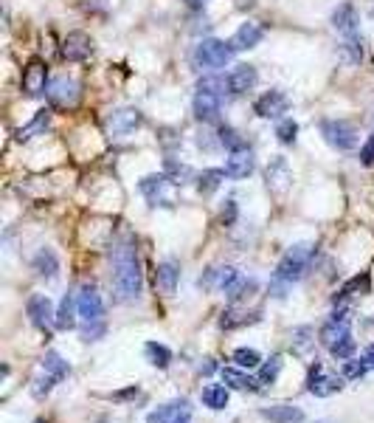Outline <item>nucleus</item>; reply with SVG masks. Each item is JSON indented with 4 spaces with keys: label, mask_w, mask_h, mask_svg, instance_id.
Returning <instances> with one entry per match:
<instances>
[{
    "label": "nucleus",
    "mask_w": 374,
    "mask_h": 423,
    "mask_svg": "<svg viewBox=\"0 0 374 423\" xmlns=\"http://www.w3.org/2000/svg\"><path fill=\"white\" fill-rule=\"evenodd\" d=\"M321 136L332 149H338V153H346V149L358 147V130H355V125L344 122V118H324Z\"/></svg>",
    "instance_id": "5"
},
{
    "label": "nucleus",
    "mask_w": 374,
    "mask_h": 423,
    "mask_svg": "<svg viewBox=\"0 0 374 423\" xmlns=\"http://www.w3.org/2000/svg\"><path fill=\"white\" fill-rule=\"evenodd\" d=\"M265 178H267V189H273V192H285V189L290 187V180H293L290 167H287V161H285L282 156L273 158V161L267 164Z\"/></svg>",
    "instance_id": "21"
},
{
    "label": "nucleus",
    "mask_w": 374,
    "mask_h": 423,
    "mask_svg": "<svg viewBox=\"0 0 374 423\" xmlns=\"http://www.w3.org/2000/svg\"><path fill=\"white\" fill-rule=\"evenodd\" d=\"M169 184H172V180L166 178V172H161V175H146V178H141L138 189L149 200V206H158V203H166V187Z\"/></svg>",
    "instance_id": "17"
},
{
    "label": "nucleus",
    "mask_w": 374,
    "mask_h": 423,
    "mask_svg": "<svg viewBox=\"0 0 374 423\" xmlns=\"http://www.w3.org/2000/svg\"><path fill=\"white\" fill-rule=\"evenodd\" d=\"M287 107H290V99L285 90H267V94H262L254 105L259 118H282L287 113Z\"/></svg>",
    "instance_id": "13"
},
{
    "label": "nucleus",
    "mask_w": 374,
    "mask_h": 423,
    "mask_svg": "<svg viewBox=\"0 0 374 423\" xmlns=\"http://www.w3.org/2000/svg\"><path fill=\"white\" fill-rule=\"evenodd\" d=\"M31 265H34L37 277H43V280H56V274H59V260L51 249H40Z\"/></svg>",
    "instance_id": "25"
},
{
    "label": "nucleus",
    "mask_w": 374,
    "mask_h": 423,
    "mask_svg": "<svg viewBox=\"0 0 374 423\" xmlns=\"http://www.w3.org/2000/svg\"><path fill=\"white\" fill-rule=\"evenodd\" d=\"M79 82L76 79H71V76H56V79H51V85H48V102H51V107H56V110H71V107H76V102H79Z\"/></svg>",
    "instance_id": "6"
},
{
    "label": "nucleus",
    "mask_w": 374,
    "mask_h": 423,
    "mask_svg": "<svg viewBox=\"0 0 374 423\" xmlns=\"http://www.w3.org/2000/svg\"><path fill=\"white\" fill-rule=\"evenodd\" d=\"M110 265H113V288L121 302H135L144 293V274H141V260L138 249L130 237L118 240L110 249Z\"/></svg>",
    "instance_id": "1"
},
{
    "label": "nucleus",
    "mask_w": 374,
    "mask_h": 423,
    "mask_svg": "<svg viewBox=\"0 0 374 423\" xmlns=\"http://www.w3.org/2000/svg\"><path fill=\"white\" fill-rule=\"evenodd\" d=\"M256 169V161H254V153L251 149H236V153L228 156L226 161V175L234 178V180H242Z\"/></svg>",
    "instance_id": "20"
},
{
    "label": "nucleus",
    "mask_w": 374,
    "mask_h": 423,
    "mask_svg": "<svg viewBox=\"0 0 374 423\" xmlns=\"http://www.w3.org/2000/svg\"><path fill=\"white\" fill-rule=\"evenodd\" d=\"M278 373H282V358L278 355H273L267 364H262V370H259V384H273L276 378H278Z\"/></svg>",
    "instance_id": "39"
},
{
    "label": "nucleus",
    "mask_w": 374,
    "mask_h": 423,
    "mask_svg": "<svg viewBox=\"0 0 374 423\" xmlns=\"http://www.w3.org/2000/svg\"><path fill=\"white\" fill-rule=\"evenodd\" d=\"M262 417H267L270 423H298L304 420V412L293 404H276L270 409H262Z\"/></svg>",
    "instance_id": "24"
},
{
    "label": "nucleus",
    "mask_w": 374,
    "mask_h": 423,
    "mask_svg": "<svg viewBox=\"0 0 374 423\" xmlns=\"http://www.w3.org/2000/svg\"><path fill=\"white\" fill-rule=\"evenodd\" d=\"M220 107H223V96L220 94H211V90L197 87L195 102H192V110L197 116V122H203V125L217 122V118H220Z\"/></svg>",
    "instance_id": "10"
},
{
    "label": "nucleus",
    "mask_w": 374,
    "mask_h": 423,
    "mask_svg": "<svg viewBox=\"0 0 374 423\" xmlns=\"http://www.w3.org/2000/svg\"><path fill=\"white\" fill-rule=\"evenodd\" d=\"M37 423H45V420H37Z\"/></svg>",
    "instance_id": "48"
},
{
    "label": "nucleus",
    "mask_w": 374,
    "mask_h": 423,
    "mask_svg": "<svg viewBox=\"0 0 374 423\" xmlns=\"http://www.w3.org/2000/svg\"><path fill=\"white\" fill-rule=\"evenodd\" d=\"M332 25L338 28L340 34L346 40H358V9L352 3H340L335 12H332Z\"/></svg>",
    "instance_id": "18"
},
{
    "label": "nucleus",
    "mask_w": 374,
    "mask_h": 423,
    "mask_svg": "<svg viewBox=\"0 0 374 423\" xmlns=\"http://www.w3.org/2000/svg\"><path fill=\"white\" fill-rule=\"evenodd\" d=\"M307 389H309V395H316V398H329V395H335V392L344 389V378H338L332 373H324L321 364H316L313 373H309Z\"/></svg>",
    "instance_id": "11"
},
{
    "label": "nucleus",
    "mask_w": 374,
    "mask_h": 423,
    "mask_svg": "<svg viewBox=\"0 0 374 423\" xmlns=\"http://www.w3.org/2000/svg\"><path fill=\"white\" fill-rule=\"evenodd\" d=\"M329 353H332L338 361H346V358H352V355H355V339L349 336V339H344V342H338V344H335Z\"/></svg>",
    "instance_id": "41"
},
{
    "label": "nucleus",
    "mask_w": 374,
    "mask_h": 423,
    "mask_svg": "<svg viewBox=\"0 0 374 423\" xmlns=\"http://www.w3.org/2000/svg\"><path fill=\"white\" fill-rule=\"evenodd\" d=\"M76 316H79V305L74 302L71 293H65V299H62V305H59V311H56L54 324H56L59 330H71V327L76 324Z\"/></svg>",
    "instance_id": "26"
},
{
    "label": "nucleus",
    "mask_w": 374,
    "mask_h": 423,
    "mask_svg": "<svg viewBox=\"0 0 374 423\" xmlns=\"http://www.w3.org/2000/svg\"><path fill=\"white\" fill-rule=\"evenodd\" d=\"M141 122H144L141 110H135V107H118V110H113V113L107 116L104 127H107V133H110L113 138H124V136L135 133V130L141 127Z\"/></svg>",
    "instance_id": "8"
},
{
    "label": "nucleus",
    "mask_w": 374,
    "mask_h": 423,
    "mask_svg": "<svg viewBox=\"0 0 374 423\" xmlns=\"http://www.w3.org/2000/svg\"><path fill=\"white\" fill-rule=\"evenodd\" d=\"M48 122H51V110H40V113H37L34 118H31V122H28L25 127L17 130V141H31L37 133H43V130L48 127Z\"/></svg>",
    "instance_id": "27"
},
{
    "label": "nucleus",
    "mask_w": 374,
    "mask_h": 423,
    "mask_svg": "<svg viewBox=\"0 0 374 423\" xmlns=\"http://www.w3.org/2000/svg\"><path fill=\"white\" fill-rule=\"evenodd\" d=\"M220 147H228L231 153H236V149H248V144H245V138L234 130V127H220Z\"/></svg>",
    "instance_id": "38"
},
{
    "label": "nucleus",
    "mask_w": 374,
    "mask_h": 423,
    "mask_svg": "<svg viewBox=\"0 0 374 423\" xmlns=\"http://www.w3.org/2000/svg\"><path fill=\"white\" fill-rule=\"evenodd\" d=\"M144 353H146V358H149V364H155V367H169V361H172V350L169 347H164V344H158V342H146V347H144Z\"/></svg>",
    "instance_id": "32"
},
{
    "label": "nucleus",
    "mask_w": 374,
    "mask_h": 423,
    "mask_svg": "<svg viewBox=\"0 0 374 423\" xmlns=\"http://www.w3.org/2000/svg\"><path fill=\"white\" fill-rule=\"evenodd\" d=\"M234 361H236V367H242V370H254V367L262 364V355L254 347H239V350H234Z\"/></svg>",
    "instance_id": "35"
},
{
    "label": "nucleus",
    "mask_w": 374,
    "mask_h": 423,
    "mask_svg": "<svg viewBox=\"0 0 374 423\" xmlns=\"http://www.w3.org/2000/svg\"><path fill=\"white\" fill-rule=\"evenodd\" d=\"M363 358L368 361V367H374V344H371V347L366 350V355H363Z\"/></svg>",
    "instance_id": "46"
},
{
    "label": "nucleus",
    "mask_w": 374,
    "mask_h": 423,
    "mask_svg": "<svg viewBox=\"0 0 374 423\" xmlns=\"http://www.w3.org/2000/svg\"><path fill=\"white\" fill-rule=\"evenodd\" d=\"M177 280H180V265L175 260H166L155 271V288H158L164 296H172L177 291Z\"/></svg>",
    "instance_id": "22"
},
{
    "label": "nucleus",
    "mask_w": 374,
    "mask_h": 423,
    "mask_svg": "<svg viewBox=\"0 0 374 423\" xmlns=\"http://www.w3.org/2000/svg\"><path fill=\"white\" fill-rule=\"evenodd\" d=\"M54 384H56V378L45 373V378H37V381H34V386H31V392H34L37 398H43V395H48V392H51V386H54Z\"/></svg>",
    "instance_id": "43"
},
{
    "label": "nucleus",
    "mask_w": 374,
    "mask_h": 423,
    "mask_svg": "<svg viewBox=\"0 0 374 423\" xmlns=\"http://www.w3.org/2000/svg\"><path fill=\"white\" fill-rule=\"evenodd\" d=\"M234 54H236V48L231 43H226V40H203L195 48V65L217 71V68H226L234 59Z\"/></svg>",
    "instance_id": "4"
},
{
    "label": "nucleus",
    "mask_w": 374,
    "mask_h": 423,
    "mask_svg": "<svg viewBox=\"0 0 374 423\" xmlns=\"http://www.w3.org/2000/svg\"><path fill=\"white\" fill-rule=\"evenodd\" d=\"M236 280H239V271L231 268V265H226V268H208L206 274L200 277L197 285H200L203 291H228Z\"/></svg>",
    "instance_id": "15"
},
{
    "label": "nucleus",
    "mask_w": 374,
    "mask_h": 423,
    "mask_svg": "<svg viewBox=\"0 0 374 423\" xmlns=\"http://www.w3.org/2000/svg\"><path fill=\"white\" fill-rule=\"evenodd\" d=\"M309 257H313V246L309 243H296L285 251V257L278 260L273 277H270V296L285 299L287 291L304 277V271L309 265Z\"/></svg>",
    "instance_id": "2"
},
{
    "label": "nucleus",
    "mask_w": 374,
    "mask_h": 423,
    "mask_svg": "<svg viewBox=\"0 0 374 423\" xmlns=\"http://www.w3.org/2000/svg\"><path fill=\"white\" fill-rule=\"evenodd\" d=\"M296 133H298V125L293 122V118H282V122L276 125V138L282 144H293L296 141Z\"/></svg>",
    "instance_id": "40"
},
{
    "label": "nucleus",
    "mask_w": 374,
    "mask_h": 423,
    "mask_svg": "<svg viewBox=\"0 0 374 423\" xmlns=\"http://www.w3.org/2000/svg\"><path fill=\"white\" fill-rule=\"evenodd\" d=\"M368 285H371V280H368V274H360V277H352L344 288H340V299H346V296H363V293H368Z\"/></svg>",
    "instance_id": "37"
},
{
    "label": "nucleus",
    "mask_w": 374,
    "mask_h": 423,
    "mask_svg": "<svg viewBox=\"0 0 374 423\" xmlns=\"http://www.w3.org/2000/svg\"><path fill=\"white\" fill-rule=\"evenodd\" d=\"M43 370L48 373V375H54L56 381H62V378H65L68 373H71V364H68V361L65 358H62L59 353H45V358H43Z\"/></svg>",
    "instance_id": "31"
},
{
    "label": "nucleus",
    "mask_w": 374,
    "mask_h": 423,
    "mask_svg": "<svg viewBox=\"0 0 374 423\" xmlns=\"http://www.w3.org/2000/svg\"><path fill=\"white\" fill-rule=\"evenodd\" d=\"M223 381L231 384L234 389H256V384H259V381H254L251 375H245V373L236 370V367H226V370H223Z\"/></svg>",
    "instance_id": "33"
},
{
    "label": "nucleus",
    "mask_w": 374,
    "mask_h": 423,
    "mask_svg": "<svg viewBox=\"0 0 374 423\" xmlns=\"http://www.w3.org/2000/svg\"><path fill=\"white\" fill-rule=\"evenodd\" d=\"M223 180H226V169H203L197 175V192L200 195H211L214 189H220Z\"/></svg>",
    "instance_id": "29"
},
{
    "label": "nucleus",
    "mask_w": 374,
    "mask_h": 423,
    "mask_svg": "<svg viewBox=\"0 0 374 423\" xmlns=\"http://www.w3.org/2000/svg\"><path fill=\"white\" fill-rule=\"evenodd\" d=\"M164 172H166V178L172 180L175 187L189 184V180H192V175H195L189 164H177L175 158H166V161H164Z\"/></svg>",
    "instance_id": "28"
},
{
    "label": "nucleus",
    "mask_w": 374,
    "mask_h": 423,
    "mask_svg": "<svg viewBox=\"0 0 374 423\" xmlns=\"http://www.w3.org/2000/svg\"><path fill=\"white\" fill-rule=\"evenodd\" d=\"M262 37H265V28H262L259 23H242V25L236 28V34H234L231 45H234L236 51H248V48H256V45L262 43Z\"/></svg>",
    "instance_id": "23"
},
{
    "label": "nucleus",
    "mask_w": 374,
    "mask_h": 423,
    "mask_svg": "<svg viewBox=\"0 0 374 423\" xmlns=\"http://www.w3.org/2000/svg\"><path fill=\"white\" fill-rule=\"evenodd\" d=\"M234 220H236V200L231 198V200H226V209H223V223L231 226Z\"/></svg>",
    "instance_id": "45"
},
{
    "label": "nucleus",
    "mask_w": 374,
    "mask_h": 423,
    "mask_svg": "<svg viewBox=\"0 0 374 423\" xmlns=\"http://www.w3.org/2000/svg\"><path fill=\"white\" fill-rule=\"evenodd\" d=\"M93 54V40L85 32H71L62 43V56L71 59V63H82Z\"/></svg>",
    "instance_id": "16"
},
{
    "label": "nucleus",
    "mask_w": 374,
    "mask_h": 423,
    "mask_svg": "<svg viewBox=\"0 0 374 423\" xmlns=\"http://www.w3.org/2000/svg\"><path fill=\"white\" fill-rule=\"evenodd\" d=\"M259 82V74L254 65H236L231 74H228V90L234 96H242L248 90H254Z\"/></svg>",
    "instance_id": "19"
},
{
    "label": "nucleus",
    "mask_w": 374,
    "mask_h": 423,
    "mask_svg": "<svg viewBox=\"0 0 374 423\" xmlns=\"http://www.w3.org/2000/svg\"><path fill=\"white\" fill-rule=\"evenodd\" d=\"M254 291H256V280H254V277H251V280H248V277H239L226 293H228L231 302H239V299H245V296H251Z\"/></svg>",
    "instance_id": "36"
},
{
    "label": "nucleus",
    "mask_w": 374,
    "mask_h": 423,
    "mask_svg": "<svg viewBox=\"0 0 374 423\" xmlns=\"http://www.w3.org/2000/svg\"><path fill=\"white\" fill-rule=\"evenodd\" d=\"M23 94L25 96H40V94H48V65L43 59H31V63L23 68Z\"/></svg>",
    "instance_id": "9"
},
{
    "label": "nucleus",
    "mask_w": 374,
    "mask_h": 423,
    "mask_svg": "<svg viewBox=\"0 0 374 423\" xmlns=\"http://www.w3.org/2000/svg\"><path fill=\"white\" fill-rule=\"evenodd\" d=\"M352 336V313L344 308V311H335L327 322H324V327H321V344L327 347V350H332L338 342H344V339H349Z\"/></svg>",
    "instance_id": "7"
},
{
    "label": "nucleus",
    "mask_w": 374,
    "mask_h": 423,
    "mask_svg": "<svg viewBox=\"0 0 374 423\" xmlns=\"http://www.w3.org/2000/svg\"><path fill=\"white\" fill-rule=\"evenodd\" d=\"M203 404L208 409H226L228 406V389L223 384H208L203 389Z\"/></svg>",
    "instance_id": "30"
},
{
    "label": "nucleus",
    "mask_w": 374,
    "mask_h": 423,
    "mask_svg": "<svg viewBox=\"0 0 374 423\" xmlns=\"http://www.w3.org/2000/svg\"><path fill=\"white\" fill-rule=\"evenodd\" d=\"M313 344H316L313 327H296V330H293V353L307 355L309 350H313Z\"/></svg>",
    "instance_id": "34"
},
{
    "label": "nucleus",
    "mask_w": 374,
    "mask_h": 423,
    "mask_svg": "<svg viewBox=\"0 0 374 423\" xmlns=\"http://www.w3.org/2000/svg\"><path fill=\"white\" fill-rule=\"evenodd\" d=\"M360 164L363 167H374V133L366 138V144L360 147Z\"/></svg>",
    "instance_id": "44"
},
{
    "label": "nucleus",
    "mask_w": 374,
    "mask_h": 423,
    "mask_svg": "<svg viewBox=\"0 0 374 423\" xmlns=\"http://www.w3.org/2000/svg\"><path fill=\"white\" fill-rule=\"evenodd\" d=\"M366 370H368V361L366 358L363 361H344V375L346 378H363Z\"/></svg>",
    "instance_id": "42"
},
{
    "label": "nucleus",
    "mask_w": 374,
    "mask_h": 423,
    "mask_svg": "<svg viewBox=\"0 0 374 423\" xmlns=\"http://www.w3.org/2000/svg\"><path fill=\"white\" fill-rule=\"evenodd\" d=\"M76 305H79V319H82V339L85 342H96L104 336V302L99 296V291L93 285H82L79 296H76Z\"/></svg>",
    "instance_id": "3"
},
{
    "label": "nucleus",
    "mask_w": 374,
    "mask_h": 423,
    "mask_svg": "<svg viewBox=\"0 0 374 423\" xmlns=\"http://www.w3.org/2000/svg\"><path fill=\"white\" fill-rule=\"evenodd\" d=\"M189 417H192V404L186 398H177L158 406L146 417V423H189Z\"/></svg>",
    "instance_id": "12"
},
{
    "label": "nucleus",
    "mask_w": 374,
    "mask_h": 423,
    "mask_svg": "<svg viewBox=\"0 0 374 423\" xmlns=\"http://www.w3.org/2000/svg\"><path fill=\"white\" fill-rule=\"evenodd\" d=\"M186 3H189L192 9H203V6L208 3V0H186Z\"/></svg>",
    "instance_id": "47"
},
{
    "label": "nucleus",
    "mask_w": 374,
    "mask_h": 423,
    "mask_svg": "<svg viewBox=\"0 0 374 423\" xmlns=\"http://www.w3.org/2000/svg\"><path fill=\"white\" fill-rule=\"evenodd\" d=\"M25 311H28L31 324L40 327V330H48V324L56 319L54 305H51V299H48L45 293H34V296H31V299H28V305H25Z\"/></svg>",
    "instance_id": "14"
}]
</instances>
